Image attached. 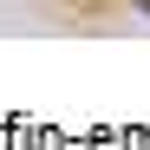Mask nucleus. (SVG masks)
Listing matches in <instances>:
<instances>
[{
  "label": "nucleus",
  "instance_id": "obj_1",
  "mask_svg": "<svg viewBox=\"0 0 150 150\" xmlns=\"http://www.w3.org/2000/svg\"><path fill=\"white\" fill-rule=\"evenodd\" d=\"M137 13H150V0H137Z\"/></svg>",
  "mask_w": 150,
  "mask_h": 150
}]
</instances>
